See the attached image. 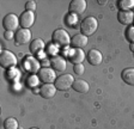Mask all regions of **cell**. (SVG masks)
<instances>
[{
	"instance_id": "1",
	"label": "cell",
	"mask_w": 134,
	"mask_h": 129,
	"mask_svg": "<svg viewBox=\"0 0 134 129\" xmlns=\"http://www.w3.org/2000/svg\"><path fill=\"white\" fill-rule=\"evenodd\" d=\"M97 28H98V22L95 17H86L85 19H83L80 24V31L81 34L85 35L86 37L91 36L93 35L97 31Z\"/></svg>"
},
{
	"instance_id": "2",
	"label": "cell",
	"mask_w": 134,
	"mask_h": 129,
	"mask_svg": "<svg viewBox=\"0 0 134 129\" xmlns=\"http://www.w3.org/2000/svg\"><path fill=\"white\" fill-rule=\"evenodd\" d=\"M52 41L56 47H67L71 44V37L66 30L64 29H58L53 32Z\"/></svg>"
},
{
	"instance_id": "3",
	"label": "cell",
	"mask_w": 134,
	"mask_h": 129,
	"mask_svg": "<svg viewBox=\"0 0 134 129\" xmlns=\"http://www.w3.org/2000/svg\"><path fill=\"white\" fill-rule=\"evenodd\" d=\"M0 64L5 69H11L14 68L17 64V57L12 51L10 50H3L0 55Z\"/></svg>"
},
{
	"instance_id": "4",
	"label": "cell",
	"mask_w": 134,
	"mask_h": 129,
	"mask_svg": "<svg viewBox=\"0 0 134 129\" xmlns=\"http://www.w3.org/2000/svg\"><path fill=\"white\" fill-rule=\"evenodd\" d=\"M73 83H74V78L71 74H61L56 78L54 85L59 91H67L73 85Z\"/></svg>"
},
{
	"instance_id": "5",
	"label": "cell",
	"mask_w": 134,
	"mask_h": 129,
	"mask_svg": "<svg viewBox=\"0 0 134 129\" xmlns=\"http://www.w3.org/2000/svg\"><path fill=\"white\" fill-rule=\"evenodd\" d=\"M38 78L43 84H53L56 80V73L53 68L43 67L38 72Z\"/></svg>"
},
{
	"instance_id": "6",
	"label": "cell",
	"mask_w": 134,
	"mask_h": 129,
	"mask_svg": "<svg viewBox=\"0 0 134 129\" xmlns=\"http://www.w3.org/2000/svg\"><path fill=\"white\" fill-rule=\"evenodd\" d=\"M19 25V18L17 17L14 13L6 14L3 19V26L6 31H13L16 30Z\"/></svg>"
},
{
	"instance_id": "7",
	"label": "cell",
	"mask_w": 134,
	"mask_h": 129,
	"mask_svg": "<svg viewBox=\"0 0 134 129\" xmlns=\"http://www.w3.org/2000/svg\"><path fill=\"white\" fill-rule=\"evenodd\" d=\"M31 31L29 29H19L14 34V44L20 45V44H26L30 42L31 39Z\"/></svg>"
},
{
	"instance_id": "8",
	"label": "cell",
	"mask_w": 134,
	"mask_h": 129,
	"mask_svg": "<svg viewBox=\"0 0 134 129\" xmlns=\"http://www.w3.org/2000/svg\"><path fill=\"white\" fill-rule=\"evenodd\" d=\"M86 1L85 0H73L70 4V13L74 14V16H79L83 14L86 10Z\"/></svg>"
},
{
	"instance_id": "9",
	"label": "cell",
	"mask_w": 134,
	"mask_h": 129,
	"mask_svg": "<svg viewBox=\"0 0 134 129\" xmlns=\"http://www.w3.org/2000/svg\"><path fill=\"white\" fill-rule=\"evenodd\" d=\"M24 66L26 68L28 72L30 73L35 74V73H38L40 69H41V62H38V60L36 57H34V56H26L25 57V61H24Z\"/></svg>"
},
{
	"instance_id": "10",
	"label": "cell",
	"mask_w": 134,
	"mask_h": 129,
	"mask_svg": "<svg viewBox=\"0 0 134 129\" xmlns=\"http://www.w3.org/2000/svg\"><path fill=\"white\" fill-rule=\"evenodd\" d=\"M35 22V14L31 11H25L23 13H20L19 17V24L22 26V29H29L34 25Z\"/></svg>"
},
{
	"instance_id": "11",
	"label": "cell",
	"mask_w": 134,
	"mask_h": 129,
	"mask_svg": "<svg viewBox=\"0 0 134 129\" xmlns=\"http://www.w3.org/2000/svg\"><path fill=\"white\" fill-rule=\"evenodd\" d=\"M85 53L83 51V49H79V48H74V49H71L68 51V60L70 62H72L73 64H79L85 60Z\"/></svg>"
},
{
	"instance_id": "12",
	"label": "cell",
	"mask_w": 134,
	"mask_h": 129,
	"mask_svg": "<svg viewBox=\"0 0 134 129\" xmlns=\"http://www.w3.org/2000/svg\"><path fill=\"white\" fill-rule=\"evenodd\" d=\"M50 64H52L53 69L56 71V72H65V71H66V67H67L66 60L60 55L53 56L52 60H50Z\"/></svg>"
},
{
	"instance_id": "13",
	"label": "cell",
	"mask_w": 134,
	"mask_h": 129,
	"mask_svg": "<svg viewBox=\"0 0 134 129\" xmlns=\"http://www.w3.org/2000/svg\"><path fill=\"white\" fill-rule=\"evenodd\" d=\"M117 20L122 25L129 26L134 22V13L132 11H122V10H120L117 12Z\"/></svg>"
},
{
	"instance_id": "14",
	"label": "cell",
	"mask_w": 134,
	"mask_h": 129,
	"mask_svg": "<svg viewBox=\"0 0 134 129\" xmlns=\"http://www.w3.org/2000/svg\"><path fill=\"white\" fill-rule=\"evenodd\" d=\"M56 89L55 85L54 84H43L41 87H40V95L41 97L46 99H49V98H53L54 96L56 93Z\"/></svg>"
},
{
	"instance_id": "15",
	"label": "cell",
	"mask_w": 134,
	"mask_h": 129,
	"mask_svg": "<svg viewBox=\"0 0 134 129\" xmlns=\"http://www.w3.org/2000/svg\"><path fill=\"white\" fill-rule=\"evenodd\" d=\"M87 62L92 66H98L99 63H102V60H103V55L99 50L97 49H91V50L87 53L86 55Z\"/></svg>"
},
{
	"instance_id": "16",
	"label": "cell",
	"mask_w": 134,
	"mask_h": 129,
	"mask_svg": "<svg viewBox=\"0 0 134 129\" xmlns=\"http://www.w3.org/2000/svg\"><path fill=\"white\" fill-rule=\"evenodd\" d=\"M87 43H89L87 42V37L83 34L75 35V36H73L72 39H71V44H72L74 48H79V49L86 47Z\"/></svg>"
},
{
	"instance_id": "17",
	"label": "cell",
	"mask_w": 134,
	"mask_h": 129,
	"mask_svg": "<svg viewBox=\"0 0 134 129\" xmlns=\"http://www.w3.org/2000/svg\"><path fill=\"white\" fill-rule=\"evenodd\" d=\"M44 42L42 41L41 38H36V39H34L32 42L30 43V47H29V50H30L31 54H40L43 49H44Z\"/></svg>"
},
{
	"instance_id": "18",
	"label": "cell",
	"mask_w": 134,
	"mask_h": 129,
	"mask_svg": "<svg viewBox=\"0 0 134 129\" xmlns=\"http://www.w3.org/2000/svg\"><path fill=\"white\" fill-rule=\"evenodd\" d=\"M72 87H73V90L79 93H86L90 89V85L87 84V81H85V80L78 79V80H74Z\"/></svg>"
},
{
	"instance_id": "19",
	"label": "cell",
	"mask_w": 134,
	"mask_h": 129,
	"mask_svg": "<svg viewBox=\"0 0 134 129\" xmlns=\"http://www.w3.org/2000/svg\"><path fill=\"white\" fill-rule=\"evenodd\" d=\"M122 80L128 85H134V68H126L121 73Z\"/></svg>"
},
{
	"instance_id": "20",
	"label": "cell",
	"mask_w": 134,
	"mask_h": 129,
	"mask_svg": "<svg viewBox=\"0 0 134 129\" xmlns=\"http://www.w3.org/2000/svg\"><path fill=\"white\" fill-rule=\"evenodd\" d=\"M117 6L122 11H131V9L134 7V0H119Z\"/></svg>"
},
{
	"instance_id": "21",
	"label": "cell",
	"mask_w": 134,
	"mask_h": 129,
	"mask_svg": "<svg viewBox=\"0 0 134 129\" xmlns=\"http://www.w3.org/2000/svg\"><path fill=\"white\" fill-rule=\"evenodd\" d=\"M4 129H18V122L14 117H8L4 121Z\"/></svg>"
},
{
	"instance_id": "22",
	"label": "cell",
	"mask_w": 134,
	"mask_h": 129,
	"mask_svg": "<svg viewBox=\"0 0 134 129\" xmlns=\"http://www.w3.org/2000/svg\"><path fill=\"white\" fill-rule=\"evenodd\" d=\"M126 38L129 43H134V25H129L126 29Z\"/></svg>"
},
{
	"instance_id": "23",
	"label": "cell",
	"mask_w": 134,
	"mask_h": 129,
	"mask_svg": "<svg viewBox=\"0 0 134 129\" xmlns=\"http://www.w3.org/2000/svg\"><path fill=\"white\" fill-rule=\"evenodd\" d=\"M7 77H8V79H11L13 81H18V79L20 77V72L18 69H16V68H11V69L8 71Z\"/></svg>"
},
{
	"instance_id": "24",
	"label": "cell",
	"mask_w": 134,
	"mask_h": 129,
	"mask_svg": "<svg viewBox=\"0 0 134 129\" xmlns=\"http://www.w3.org/2000/svg\"><path fill=\"white\" fill-rule=\"evenodd\" d=\"M38 81H40V78L36 77L35 74H32V75H30L28 78V85L30 87H36L38 85Z\"/></svg>"
},
{
	"instance_id": "25",
	"label": "cell",
	"mask_w": 134,
	"mask_h": 129,
	"mask_svg": "<svg viewBox=\"0 0 134 129\" xmlns=\"http://www.w3.org/2000/svg\"><path fill=\"white\" fill-rule=\"evenodd\" d=\"M84 71H85V67H84L83 63L74 64V66H73V72H74L75 74H78V75H81V74H84Z\"/></svg>"
},
{
	"instance_id": "26",
	"label": "cell",
	"mask_w": 134,
	"mask_h": 129,
	"mask_svg": "<svg viewBox=\"0 0 134 129\" xmlns=\"http://www.w3.org/2000/svg\"><path fill=\"white\" fill-rule=\"evenodd\" d=\"M25 9H26V11H31L34 12L35 10H36V3L35 1H28V3L25 4Z\"/></svg>"
},
{
	"instance_id": "27",
	"label": "cell",
	"mask_w": 134,
	"mask_h": 129,
	"mask_svg": "<svg viewBox=\"0 0 134 129\" xmlns=\"http://www.w3.org/2000/svg\"><path fill=\"white\" fill-rule=\"evenodd\" d=\"M4 37H5V39H7V41L12 39L14 37L13 31H5V32H4Z\"/></svg>"
},
{
	"instance_id": "28",
	"label": "cell",
	"mask_w": 134,
	"mask_h": 129,
	"mask_svg": "<svg viewBox=\"0 0 134 129\" xmlns=\"http://www.w3.org/2000/svg\"><path fill=\"white\" fill-rule=\"evenodd\" d=\"M49 51H54V54H56V51H58L56 45L53 44V45H50V47H48V54H49Z\"/></svg>"
},
{
	"instance_id": "29",
	"label": "cell",
	"mask_w": 134,
	"mask_h": 129,
	"mask_svg": "<svg viewBox=\"0 0 134 129\" xmlns=\"http://www.w3.org/2000/svg\"><path fill=\"white\" fill-rule=\"evenodd\" d=\"M98 4H100V5H105V4H108V1H107V0H98Z\"/></svg>"
},
{
	"instance_id": "30",
	"label": "cell",
	"mask_w": 134,
	"mask_h": 129,
	"mask_svg": "<svg viewBox=\"0 0 134 129\" xmlns=\"http://www.w3.org/2000/svg\"><path fill=\"white\" fill-rule=\"evenodd\" d=\"M129 49H131L132 51H134V43H131V45H129Z\"/></svg>"
},
{
	"instance_id": "31",
	"label": "cell",
	"mask_w": 134,
	"mask_h": 129,
	"mask_svg": "<svg viewBox=\"0 0 134 129\" xmlns=\"http://www.w3.org/2000/svg\"><path fill=\"white\" fill-rule=\"evenodd\" d=\"M30 129H38V128H30Z\"/></svg>"
}]
</instances>
